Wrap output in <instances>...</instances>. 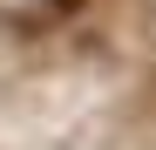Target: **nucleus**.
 <instances>
[{"instance_id":"1","label":"nucleus","mask_w":156,"mask_h":150,"mask_svg":"<svg viewBox=\"0 0 156 150\" xmlns=\"http://www.w3.org/2000/svg\"><path fill=\"white\" fill-rule=\"evenodd\" d=\"M55 7H61V14H68V7H82V0H55Z\"/></svg>"}]
</instances>
